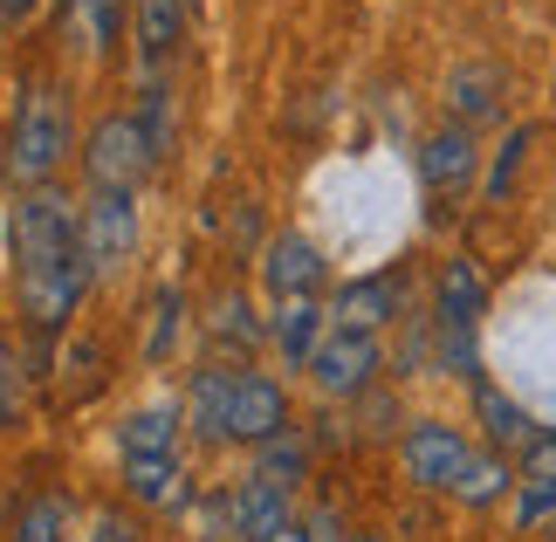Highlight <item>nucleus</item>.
I'll use <instances>...</instances> for the list:
<instances>
[{"label":"nucleus","instance_id":"nucleus-1","mask_svg":"<svg viewBox=\"0 0 556 542\" xmlns=\"http://www.w3.org/2000/svg\"><path fill=\"white\" fill-rule=\"evenodd\" d=\"M8 241H14V302L35 330H62L76 316L83 289H90V262H83V220L70 200L49 186L21 192V206L8 213Z\"/></svg>","mask_w":556,"mask_h":542},{"label":"nucleus","instance_id":"nucleus-2","mask_svg":"<svg viewBox=\"0 0 556 542\" xmlns=\"http://www.w3.org/2000/svg\"><path fill=\"white\" fill-rule=\"evenodd\" d=\"M62 151H70V117H62V97L49 83H35L28 97H21L14 111V131H8V172L21 186H49V172L62 165Z\"/></svg>","mask_w":556,"mask_h":542},{"label":"nucleus","instance_id":"nucleus-3","mask_svg":"<svg viewBox=\"0 0 556 542\" xmlns=\"http://www.w3.org/2000/svg\"><path fill=\"white\" fill-rule=\"evenodd\" d=\"M159 165L152 138H144L138 111H111L90 124V144H83V172H90L97 192H138V179Z\"/></svg>","mask_w":556,"mask_h":542},{"label":"nucleus","instance_id":"nucleus-4","mask_svg":"<svg viewBox=\"0 0 556 542\" xmlns=\"http://www.w3.org/2000/svg\"><path fill=\"white\" fill-rule=\"evenodd\" d=\"M138 248V200L131 192H97L83 206V262L90 275H117Z\"/></svg>","mask_w":556,"mask_h":542},{"label":"nucleus","instance_id":"nucleus-5","mask_svg":"<svg viewBox=\"0 0 556 542\" xmlns=\"http://www.w3.org/2000/svg\"><path fill=\"white\" fill-rule=\"evenodd\" d=\"M378 364H384V351H378L371 330H330L316 343V357H309V378H316V392L351 399V392H365L378 378Z\"/></svg>","mask_w":556,"mask_h":542},{"label":"nucleus","instance_id":"nucleus-6","mask_svg":"<svg viewBox=\"0 0 556 542\" xmlns=\"http://www.w3.org/2000/svg\"><path fill=\"white\" fill-rule=\"evenodd\" d=\"M282 426H289V399H282V385H275V378H262V371H241V378H233L227 440L268 446V440H282Z\"/></svg>","mask_w":556,"mask_h":542},{"label":"nucleus","instance_id":"nucleus-7","mask_svg":"<svg viewBox=\"0 0 556 542\" xmlns=\"http://www.w3.org/2000/svg\"><path fill=\"white\" fill-rule=\"evenodd\" d=\"M467 446L454 426H440V419H419L413 432H405V446H399V461H405V481L413 488H454V474L467 467Z\"/></svg>","mask_w":556,"mask_h":542},{"label":"nucleus","instance_id":"nucleus-8","mask_svg":"<svg viewBox=\"0 0 556 542\" xmlns=\"http://www.w3.org/2000/svg\"><path fill=\"white\" fill-rule=\"evenodd\" d=\"M262 281L282 302H295V295H316L324 289V248L309 241V234H295V227H282L275 241L262 248Z\"/></svg>","mask_w":556,"mask_h":542},{"label":"nucleus","instance_id":"nucleus-9","mask_svg":"<svg viewBox=\"0 0 556 542\" xmlns=\"http://www.w3.org/2000/svg\"><path fill=\"white\" fill-rule=\"evenodd\" d=\"M227 522L241 542H268L275 529H289V488H275L268 474H248L227 494Z\"/></svg>","mask_w":556,"mask_h":542},{"label":"nucleus","instance_id":"nucleus-10","mask_svg":"<svg viewBox=\"0 0 556 542\" xmlns=\"http://www.w3.org/2000/svg\"><path fill=\"white\" fill-rule=\"evenodd\" d=\"M475 131H467V124H446V131H433L419 144V179L433 186V192H460L467 179H475Z\"/></svg>","mask_w":556,"mask_h":542},{"label":"nucleus","instance_id":"nucleus-11","mask_svg":"<svg viewBox=\"0 0 556 542\" xmlns=\"http://www.w3.org/2000/svg\"><path fill=\"white\" fill-rule=\"evenodd\" d=\"M440 330H460V337H475V323H481V302H488V281L481 268L467 262V254H454V262L440 268Z\"/></svg>","mask_w":556,"mask_h":542},{"label":"nucleus","instance_id":"nucleus-12","mask_svg":"<svg viewBox=\"0 0 556 542\" xmlns=\"http://www.w3.org/2000/svg\"><path fill=\"white\" fill-rule=\"evenodd\" d=\"M233 378H241V371H227V364H206V371H192V385H186V419H192V432H206V440H227Z\"/></svg>","mask_w":556,"mask_h":542},{"label":"nucleus","instance_id":"nucleus-13","mask_svg":"<svg viewBox=\"0 0 556 542\" xmlns=\"http://www.w3.org/2000/svg\"><path fill=\"white\" fill-rule=\"evenodd\" d=\"M399 310V281L392 275H371V281H351L344 295L330 302V316H337V330H371L378 337V323Z\"/></svg>","mask_w":556,"mask_h":542},{"label":"nucleus","instance_id":"nucleus-14","mask_svg":"<svg viewBox=\"0 0 556 542\" xmlns=\"http://www.w3.org/2000/svg\"><path fill=\"white\" fill-rule=\"evenodd\" d=\"M186 41V8L179 0H138V55L144 76H159V62Z\"/></svg>","mask_w":556,"mask_h":542},{"label":"nucleus","instance_id":"nucleus-15","mask_svg":"<svg viewBox=\"0 0 556 542\" xmlns=\"http://www.w3.org/2000/svg\"><path fill=\"white\" fill-rule=\"evenodd\" d=\"M124 440V461H152V453H173L179 446V405H138L131 419L117 426Z\"/></svg>","mask_w":556,"mask_h":542},{"label":"nucleus","instance_id":"nucleus-16","mask_svg":"<svg viewBox=\"0 0 556 542\" xmlns=\"http://www.w3.org/2000/svg\"><path fill=\"white\" fill-rule=\"evenodd\" d=\"M316 343H324V310H316V295H295L275 310V351L289 364H309Z\"/></svg>","mask_w":556,"mask_h":542},{"label":"nucleus","instance_id":"nucleus-17","mask_svg":"<svg viewBox=\"0 0 556 542\" xmlns=\"http://www.w3.org/2000/svg\"><path fill=\"white\" fill-rule=\"evenodd\" d=\"M446 103H454L460 124L495 117V111H502V70H488V62H460L454 83H446Z\"/></svg>","mask_w":556,"mask_h":542},{"label":"nucleus","instance_id":"nucleus-18","mask_svg":"<svg viewBox=\"0 0 556 542\" xmlns=\"http://www.w3.org/2000/svg\"><path fill=\"white\" fill-rule=\"evenodd\" d=\"M508 481H516V474H508V461L502 453H467V467L454 474V502H467V508H488V502H502L508 494Z\"/></svg>","mask_w":556,"mask_h":542},{"label":"nucleus","instance_id":"nucleus-19","mask_svg":"<svg viewBox=\"0 0 556 542\" xmlns=\"http://www.w3.org/2000/svg\"><path fill=\"white\" fill-rule=\"evenodd\" d=\"M124 488H131V502H152V508L186 502V488H179V461H173V453H152V461H124Z\"/></svg>","mask_w":556,"mask_h":542},{"label":"nucleus","instance_id":"nucleus-20","mask_svg":"<svg viewBox=\"0 0 556 542\" xmlns=\"http://www.w3.org/2000/svg\"><path fill=\"white\" fill-rule=\"evenodd\" d=\"M475 412H481V426H488L495 446H529V440H536V419H529L522 405H508L495 385H481V378H475Z\"/></svg>","mask_w":556,"mask_h":542},{"label":"nucleus","instance_id":"nucleus-21","mask_svg":"<svg viewBox=\"0 0 556 542\" xmlns=\"http://www.w3.org/2000/svg\"><path fill=\"white\" fill-rule=\"evenodd\" d=\"M117 21H124V0H70V35L90 55H103L117 41Z\"/></svg>","mask_w":556,"mask_h":542},{"label":"nucleus","instance_id":"nucleus-22","mask_svg":"<svg viewBox=\"0 0 556 542\" xmlns=\"http://www.w3.org/2000/svg\"><path fill=\"white\" fill-rule=\"evenodd\" d=\"M62 529H70V502L62 494H41V502L14 515V542H62Z\"/></svg>","mask_w":556,"mask_h":542},{"label":"nucleus","instance_id":"nucleus-23","mask_svg":"<svg viewBox=\"0 0 556 542\" xmlns=\"http://www.w3.org/2000/svg\"><path fill=\"white\" fill-rule=\"evenodd\" d=\"M213 337H227V343H262V316L248 310V295H220V302H213Z\"/></svg>","mask_w":556,"mask_h":542},{"label":"nucleus","instance_id":"nucleus-24","mask_svg":"<svg viewBox=\"0 0 556 542\" xmlns=\"http://www.w3.org/2000/svg\"><path fill=\"white\" fill-rule=\"evenodd\" d=\"M173 323H179V289H159L152 295V330H144V357H165V351H173Z\"/></svg>","mask_w":556,"mask_h":542},{"label":"nucleus","instance_id":"nucleus-25","mask_svg":"<svg viewBox=\"0 0 556 542\" xmlns=\"http://www.w3.org/2000/svg\"><path fill=\"white\" fill-rule=\"evenodd\" d=\"M529 138H536V131H529V124H516V131L502 138V151H495V172H488V200H502V192H508V179H516V165H522Z\"/></svg>","mask_w":556,"mask_h":542},{"label":"nucleus","instance_id":"nucleus-26","mask_svg":"<svg viewBox=\"0 0 556 542\" xmlns=\"http://www.w3.org/2000/svg\"><path fill=\"white\" fill-rule=\"evenodd\" d=\"M549 508H556V481H522V494H516V522H543Z\"/></svg>","mask_w":556,"mask_h":542},{"label":"nucleus","instance_id":"nucleus-27","mask_svg":"<svg viewBox=\"0 0 556 542\" xmlns=\"http://www.w3.org/2000/svg\"><path fill=\"white\" fill-rule=\"evenodd\" d=\"M21 419V371H14V351L0 343V426Z\"/></svg>","mask_w":556,"mask_h":542},{"label":"nucleus","instance_id":"nucleus-28","mask_svg":"<svg viewBox=\"0 0 556 542\" xmlns=\"http://www.w3.org/2000/svg\"><path fill=\"white\" fill-rule=\"evenodd\" d=\"M268 481L275 488H289V474H303V446H282V440H268Z\"/></svg>","mask_w":556,"mask_h":542},{"label":"nucleus","instance_id":"nucleus-29","mask_svg":"<svg viewBox=\"0 0 556 542\" xmlns=\"http://www.w3.org/2000/svg\"><path fill=\"white\" fill-rule=\"evenodd\" d=\"M90 529H97L90 542H138V529H124V515H97Z\"/></svg>","mask_w":556,"mask_h":542},{"label":"nucleus","instance_id":"nucleus-30","mask_svg":"<svg viewBox=\"0 0 556 542\" xmlns=\"http://www.w3.org/2000/svg\"><path fill=\"white\" fill-rule=\"evenodd\" d=\"M303 529H309V542H337V522H330V515H309Z\"/></svg>","mask_w":556,"mask_h":542},{"label":"nucleus","instance_id":"nucleus-31","mask_svg":"<svg viewBox=\"0 0 556 542\" xmlns=\"http://www.w3.org/2000/svg\"><path fill=\"white\" fill-rule=\"evenodd\" d=\"M35 14V0H0V21H8V28H14V21H28Z\"/></svg>","mask_w":556,"mask_h":542},{"label":"nucleus","instance_id":"nucleus-32","mask_svg":"<svg viewBox=\"0 0 556 542\" xmlns=\"http://www.w3.org/2000/svg\"><path fill=\"white\" fill-rule=\"evenodd\" d=\"M268 542H309V529H303V522H289V529H275Z\"/></svg>","mask_w":556,"mask_h":542},{"label":"nucleus","instance_id":"nucleus-33","mask_svg":"<svg viewBox=\"0 0 556 542\" xmlns=\"http://www.w3.org/2000/svg\"><path fill=\"white\" fill-rule=\"evenodd\" d=\"M351 542H384V535H351Z\"/></svg>","mask_w":556,"mask_h":542}]
</instances>
